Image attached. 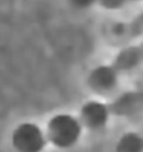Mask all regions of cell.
Returning <instances> with one entry per match:
<instances>
[{
	"label": "cell",
	"instance_id": "obj_2",
	"mask_svg": "<svg viewBox=\"0 0 143 152\" xmlns=\"http://www.w3.org/2000/svg\"><path fill=\"white\" fill-rule=\"evenodd\" d=\"M46 139L43 131L32 122L20 124L12 134V144L18 152H41Z\"/></svg>",
	"mask_w": 143,
	"mask_h": 152
},
{
	"label": "cell",
	"instance_id": "obj_4",
	"mask_svg": "<svg viewBox=\"0 0 143 152\" xmlns=\"http://www.w3.org/2000/svg\"><path fill=\"white\" fill-rule=\"evenodd\" d=\"M111 114L131 116L143 112V88L124 93L113 102L108 103Z\"/></svg>",
	"mask_w": 143,
	"mask_h": 152
},
{
	"label": "cell",
	"instance_id": "obj_3",
	"mask_svg": "<svg viewBox=\"0 0 143 152\" xmlns=\"http://www.w3.org/2000/svg\"><path fill=\"white\" fill-rule=\"evenodd\" d=\"M110 115L112 114L108 104L94 100L86 102L80 109V121L82 126L89 129L102 128L107 124Z\"/></svg>",
	"mask_w": 143,
	"mask_h": 152
},
{
	"label": "cell",
	"instance_id": "obj_1",
	"mask_svg": "<svg viewBox=\"0 0 143 152\" xmlns=\"http://www.w3.org/2000/svg\"><path fill=\"white\" fill-rule=\"evenodd\" d=\"M82 133V124L70 114L61 113L54 115L46 126L48 140L58 148L74 146Z\"/></svg>",
	"mask_w": 143,
	"mask_h": 152
},
{
	"label": "cell",
	"instance_id": "obj_6",
	"mask_svg": "<svg viewBox=\"0 0 143 152\" xmlns=\"http://www.w3.org/2000/svg\"><path fill=\"white\" fill-rule=\"evenodd\" d=\"M119 76L108 65H99L93 69L88 76L89 87L97 93H105L113 89L118 82Z\"/></svg>",
	"mask_w": 143,
	"mask_h": 152
},
{
	"label": "cell",
	"instance_id": "obj_7",
	"mask_svg": "<svg viewBox=\"0 0 143 152\" xmlns=\"http://www.w3.org/2000/svg\"><path fill=\"white\" fill-rule=\"evenodd\" d=\"M116 152H143V135L136 132L123 134L116 145Z\"/></svg>",
	"mask_w": 143,
	"mask_h": 152
},
{
	"label": "cell",
	"instance_id": "obj_5",
	"mask_svg": "<svg viewBox=\"0 0 143 152\" xmlns=\"http://www.w3.org/2000/svg\"><path fill=\"white\" fill-rule=\"evenodd\" d=\"M143 64V43L122 50L110 64L111 69L119 76Z\"/></svg>",
	"mask_w": 143,
	"mask_h": 152
}]
</instances>
